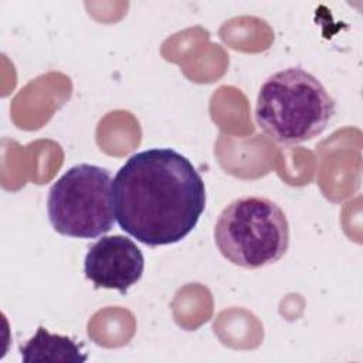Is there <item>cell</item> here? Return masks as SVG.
I'll use <instances>...</instances> for the list:
<instances>
[{
    "mask_svg": "<svg viewBox=\"0 0 363 363\" xmlns=\"http://www.w3.org/2000/svg\"><path fill=\"white\" fill-rule=\"evenodd\" d=\"M47 211L61 235L89 240L106 234L115 223L111 173L89 163L72 166L51 186Z\"/></svg>",
    "mask_w": 363,
    "mask_h": 363,
    "instance_id": "4",
    "label": "cell"
},
{
    "mask_svg": "<svg viewBox=\"0 0 363 363\" xmlns=\"http://www.w3.org/2000/svg\"><path fill=\"white\" fill-rule=\"evenodd\" d=\"M119 227L149 247L176 244L197 225L206 186L194 164L170 147L132 155L112 180Z\"/></svg>",
    "mask_w": 363,
    "mask_h": 363,
    "instance_id": "1",
    "label": "cell"
},
{
    "mask_svg": "<svg viewBox=\"0 0 363 363\" xmlns=\"http://www.w3.org/2000/svg\"><path fill=\"white\" fill-rule=\"evenodd\" d=\"M214 241L231 264L247 269L262 268L285 255L289 245L288 218L267 197H240L220 213Z\"/></svg>",
    "mask_w": 363,
    "mask_h": 363,
    "instance_id": "3",
    "label": "cell"
},
{
    "mask_svg": "<svg viewBox=\"0 0 363 363\" xmlns=\"http://www.w3.org/2000/svg\"><path fill=\"white\" fill-rule=\"evenodd\" d=\"M145 258L139 247L128 237L99 238L85 255L84 272L95 288L116 289L122 295L143 274Z\"/></svg>",
    "mask_w": 363,
    "mask_h": 363,
    "instance_id": "5",
    "label": "cell"
},
{
    "mask_svg": "<svg viewBox=\"0 0 363 363\" xmlns=\"http://www.w3.org/2000/svg\"><path fill=\"white\" fill-rule=\"evenodd\" d=\"M335 99L311 72L294 67L275 72L259 88L257 125L274 140L298 145L320 135L335 113Z\"/></svg>",
    "mask_w": 363,
    "mask_h": 363,
    "instance_id": "2",
    "label": "cell"
},
{
    "mask_svg": "<svg viewBox=\"0 0 363 363\" xmlns=\"http://www.w3.org/2000/svg\"><path fill=\"white\" fill-rule=\"evenodd\" d=\"M20 353L24 362H85L88 357L71 337L50 333L43 326L20 346Z\"/></svg>",
    "mask_w": 363,
    "mask_h": 363,
    "instance_id": "6",
    "label": "cell"
}]
</instances>
